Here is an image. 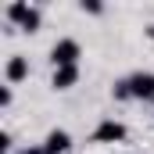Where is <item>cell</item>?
<instances>
[{"label":"cell","mask_w":154,"mask_h":154,"mask_svg":"<svg viewBox=\"0 0 154 154\" xmlns=\"http://www.w3.org/2000/svg\"><path fill=\"white\" fill-rule=\"evenodd\" d=\"M125 86H129V100L154 104V72H133V75H125Z\"/></svg>","instance_id":"obj_3"},{"label":"cell","mask_w":154,"mask_h":154,"mask_svg":"<svg viewBox=\"0 0 154 154\" xmlns=\"http://www.w3.org/2000/svg\"><path fill=\"white\" fill-rule=\"evenodd\" d=\"M7 22L11 25H18L22 32H39V25H43V14H39L36 4H25V0H14V4H7Z\"/></svg>","instance_id":"obj_1"},{"label":"cell","mask_w":154,"mask_h":154,"mask_svg":"<svg viewBox=\"0 0 154 154\" xmlns=\"http://www.w3.org/2000/svg\"><path fill=\"white\" fill-rule=\"evenodd\" d=\"M14 151V136L11 133H0V154H11Z\"/></svg>","instance_id":"obj_10"},{"label":"cell","mask_w":154,"mask_h":154,"mask_svg":"<svg viewBox=\"0 0 154 154\" xmlns=\"http://www.w3.org/2000/svg\"><path fill=\"white\" fill-rule=\"evenodd\" d=\"M4 79H7V86L25 82V79H29V57H25V54H11L7 65H4Z\"/></svg>","instance_id":"obj_5"},{"label":"cell","mask_w":154,"mask_h":154,"mask_svg":"<svg viewBox=\"0 0 154 154\" xmlns=\"http://www.w3.org/2000/svg\"><path fill=\"white\" fill-rule=\"evenodd\" d=\"M47 57H50L54 68H72V65H79V57H82V47H79V39L65 36V39H57V43L50 47Z\"/></svg>","instance_id":"obj_2"},{"label":"cell","mask_w":154,"mask_h":154,"mask_svg":"<svg viewBox=\"0 0 154 154\" xmlns=\"http://www.w3.org/2000/svg\"><path fill=\"white\" fill-rule=\"evenodd\" d=\"M72 151V133L68 129H50L43 136V154H68Z\"/></svg>","instance_id":"obj_6"},{"label":"cell","mask_w":154,"mask_h":154,"mask_svg":"<svg viewBox=\"0 0 154 154\" xmlns=\"http://www.w3.org/2000/svg\"><path fill=\"white\" fill-rule=\"evenodd\" d=\"M125 140V125L118 118H100L93 129V143H122Z\"/></svg>","instance_id":"obj_4"},{"label":"cell","mask_w":154,"mask_h":154,"mask_svg":"<svg viewBox=\"0 0 154 154\" xmlns=\"http://www.w3.org/2000/svg\"><path fill=\"white\" fill-rule=\"evenodd\" d=\"M79 11H82V14H100V11H104V4H97V0H82V4H79Z\"/></svg>","instance_id":"obj_9"},{"label":"cell","mask_w":154,"mask_h":154,"mask_svg":"<svg viewBox=\"0 0 154 154\" xmlns=\"http://www.w3.org/2000/svg\"><path fill=\"white\" fill-rule=\"evenodd\" d=\"M75 82H79V65H72V68H54V75H50V86H54L57 93L72 90Z\"/></svg>","instance_id":"obj_7"},{"label":"cell","mask_w":154,"mask_h":154,"mask_svg":"<svg viewBox=\"0 0 154 154\" xmlns=\"http://www.w3.org/2000/svg\"><path fill=\"white\" fill-rule=\"evenodd\" d=\"M11 100H14V90L11 86H0V108H11Z\"/></svg>","instance_id":"obj_11"},{"label":"cell","mask_w":154,"mask_h":154,"mask_svg":"<svg viewBox=\"0 0 154 154\" xmlns=\"http://www.w3.org/2000/svg\"><path fill=\"white\" fill-rule=\"evenodd\" d=\"M18 154H43V143H36V147H22Z\"/></svg>","instance_id":"obj_12"},{"label":"cell","mask_w":154,"mask_h":154,"mask_svg":"<svg viewBox=\"0 0 154 154\" xmlns=\"http://www.w3.org/2000/svg\"><path fill=\"white\" fill-rule=\"evenodd\" d=\"M111 97H115V100H129V86H125V79H118L115 86H111Z\"/></svg>","instance_id":"obj_8"}]
</instances>
